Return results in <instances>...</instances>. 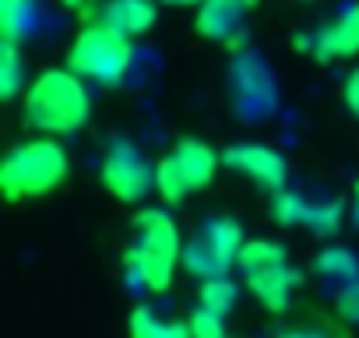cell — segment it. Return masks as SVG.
Listing matches in <instances>:
<instances>
[{
	"label": "cell",
	"instance_id": "6da1fadb",
	"mask_svg": "<svg viewBox=\"0 0 359 338\" xmlns=\"http://www.w3.org/2000/svg\"><path fill=\"white\" fill-rule=\"evenodd\" d=\"M22 109H25L29 127H36L50 137H64V134H74L88 123L92 99H88L85 78L78 71L50 67L25 85Z\"/></svg>",
	"mask_w": 359,
	"mask_h": 338
},
{
	"label": "cell",
	"instance_id": "7a4b0ae2",
	"mask_svg": "<svg viewBox=\"0 0 359 338\" xmlns=\"http://www.w3.org/2000/svg\"><path fill=\"white\" fill-rule=\"evenodd\" d=\"M180 257H184V240H180V229H176L172 215L162 212V208H144L134 219V243L123 254L130 275L144 289L165 292L172 285Z\"/></svg>",
	"mask_w": 359,
	"mask_h": 338
},
{
	"label": "cell",
	"instance_id": "3957f363",
	"mask_svg": "<svg viewBox=\"0 0 359 338\" xmlns=\"http://www.w3.org/2000/svg\"><path fill=\"white\" fill-rule=\"evenodd\" d=\"M67 169L71 162L57 137L43 134L32 141H18L0 162V191L8 201L43 198L67 180Z\"/></svg>",
	"mask_w": 359,
	"mask_h": 338
},
{
	"label": "cell",
	"instance_id": "277c9868",
	"mask_svg": "<svg viewBox=\"0 0 359 338\" xmlns=\"http://www.w3.org/2000/svg\"><path fill=\"white\" fill-rule=\"evenodd\" d=\"M219 162L222 155L198 141V137H184V141H176L158 162H155V191L162 201L169 205H180V201H187L191 194L205 191L215 173H219Z\"/></svg>",
	"mask_w": 359,
	"mask_h": 338
},
{
	"label": "cell",
	"instance_id": "5b68a950",
	"mask_svg": "<svg viewBox=\"0 0 359 338\" xmlns=\"http://www.w3.org/2000/svg\"><path fill=\"white\" fill-rule=\"evenodd\" d=\"M130 57H134V46H130V36L116 32L113 25L106 22H88L71 50H67V67L78 71L85 81H99V85H116L127 67H130Z\"/></svg>",
	"mask_w": 359,
	"mask_h": 338
},
{
	"label": "cell",
	"instance_id": "8992f818",
	"mask_svg": "<svg viewBox=\"0 0 359 338\" xmlns=\"http://www.w3.org/2000/svg\"><path fill=\"white\" fill-rule=\"evenodd\" d=\"M240 268H243V278L250 282L254 299L271 313H282L303 282L299 271L289 264L282 243L275 240H247L240 250Z\"/></svg>",
	"mask_w": 359,
	"mask_h": 338
},
{
	"label": "cell",
	"instance_id": "52a82bcc",
	"mask_svg": "<svg viewBox=\"0 0 359 338\" xmlns=\"http://www.w3.org/2000/svg\"><path fill=\"white\" fill-rule=\"evenodd\" d=\"M243 229L233 219H208L201 226V233L184 247V264L191 275L201 278H215V275H229V264L240 261L243 250Z\"/></svg>",
	"mask_w": 359,
	"mask_h": 338
},
{
	"label": "cell",
	"instance_id": "ba28073f",
	"mask_svg": "<svg viewBox=\"0 0 359 338\" xmlns=\"http://www.w3.org/2000/svg\"><path fill=\"white\" fill-rule=\"evenodd\" d=\"M102 187L123 201V205H134L141 201L151 187H155V165L144 162V155L130 144V141H116L109 144V151L102 155Z\"/></svg>",
	"mask_w": 359,
	"mask_h": 338
},
{
	"label": "cell",
	"instance_id": "9c48e42d",
	"mask_svg": "<svg viewBox=\"0 0 359 338\" xmlns=\"http://www.w3.org/2000/svg\"><path fill=\"white\" fill-rule=\"evenodd\" d=\"M222 162L229 169H236L240 177H247V180H254L268 191H282V184H285V158L268 144L240 141V144L222 151Z\"/></svg>",
	"mask_w": 359,
	"mask_h": 338
},
{
	"label": "cell",
	"instance_id": "30bf717a",
	"mask_svg": "<svg viewBox=\"0 0 359 338\" xmlns=\"http://www.w3.org/2000/svg\"><path fill=\"white\" fill-rule=\"evenodd\" d=\"M317 60L331 64V60H352L359 53V4H348L331 25H324L313 36V50Z\"/></svg>",
	"mask_w": 359,
	"mask_h": 338
},
{
	"label": "cell",
	"instance_id": "8fae6325",
	"mask_svg": "<svg viewBox=\"0 0 359 338\" xmlns=\"http://www.w3.org/2000/svg\"><path fill=\"white\" fill-rule=\"evenodd\" d=\"M257 4V0H205L198 8V32L205 39H215V43H226L236 36V29L243 25L247 11Z\"/></svg>",
	"mask_w": 359,
	"mask_h": 338
},
{
	"label": "cell",
	"instance_id": "7c38bea8",
	"mask_svg": "<svg viewBox=\"0 0 359 338\" xmlns=\"http://www.w3.org/2000/svg\"><path fill=\"white\" fill-rule=\"evenodd\" d=\"M158 18L155 0H106L99 11H92V22H106L123 36H144Z\"/></svg>",
	"mask_w": 359,
	"mask_h": 338
},
{
	"label": "cell",
	"instance_id": "4fadbf2b",
	"mask_svg": "<svg viewBox=\"0 0 359 338\" xmlns=\"http://www.w3.org/2000/svg\"><path fill=\"white\" fill-rule=\"evenodd\" d=\"M127 334L130 338H191V324L187 320H165L151 306H134L130 320H127Z\"/></svg>",
	"mask_w": 359,
	"mask_h": 338
},
{
	"label": "cell",
	"instance_id": "5bb4252c",
	"mask_svg": "<svg viewBox=\"0 0 359 338\" xmlns=\"http://www.w3.org/2000/svg\"><path fill=\"white\" fill-rule=\"evenodd\" d=\"M36 25V0H0V32L22 43Z\"/></svg>",
	"mask_w": 359,
	"mask_h": 338
},
{
	"label": "cell",
	"instance_id": "9a60e30c",
	"mask_svg": "<svg viewBox=\"0 0 359 338\" xmlns=\"http://www.w3.org/2000/svg\"><path fill=\"white\" fill-rule=\"evenodd\" d=\"M22 43L4 39L0 43V95L15 99L25 88V64H22Z\"/></svg>",
	"mask_w": 359,
	"mask_h": 338
},
{
	"label": "cell",
	"instance_id": "2e32d148",
	"mask_svg": "<svg viewBox=\"0 0 359 338\" xmlns=\"http://www.w3.org/2000/svg\"><path fill=\"white\" fill-rule=\"evenodd\" d=\"M198 303L205 310H215V313H229L233 303H236V282H229V275H215V278H205L201 289H198Z\"/></svg>",
	"mask_w": 359,
	"mask_h": 338
},
{
	"label": "cell",
	"instance_id": "e0dca14e",
	"mask_svg": "<svg viewBox=\"0 0 359 338\" xmlns=\"http://www.w3.org/2000/svg\"><path fill=\"white\" fill-rule=\"evenodd\" d=\"M271 215H275L282 226H303V222L310 219V205H306L303 198L289 194V191H275V198H271Z\"/></svg>",
	"mask_w": 359,
	"mask_h": 338
},
{
	"label": "cell",
	"instance_id": "ac0fdd59",
	"mask_svg": "<svg viewBox=\"0 0 359 338\" xmlns=\"http://www.w3.org/2000/svg\"><path fill=\"white\" fill-rule=\"evenodd\" d=\"M317 271L320 275H331L338 282H352L355 278V257L348 250H324L320 261H317Z\"/></svg>",
	"mask_w": 359,
	"mask_h": 338
},
{
	"label": "cell",
	"instance_id": "d6986e66",
	"mask_svg": "<svg viewBox=\"0 0 359 338\" xmlns=\"http://www.w3.org/2000/svg\"><path fill=\"white\" fill-rule=\"evenodd\" d=\"M187 324H191V338H226V320L215 310L201 306V310H194L187 317Z\"/></svg>",
	"mask_w": 359,
	"mask_h": 338
},
{
	"label": "cell",
	"instance_id": "ffe728a7",
	"mask_svg": "<svg viewBox=\"0 0 359 338\" xmlns=\"http://www.w3.org/2000/svg\"><path fill=\"white\" fill-rule=\"evenodd\" d=\"M334 313L348 324H359V278L345 282L338 289V299H334Z\"/></svg>",
	"mask_w": 359,
	"mask_h": 338
},
{
	"label": "cell",
	"instance_id": "44dd1931",
	"mask_svg": "<svg viewBox=\"0 0 359 338\" xmlns=\"http://www.w3.org/2000/svg\"><path fill=\"white\" fill-rule=\"evenodd\" d=\"M338 219H341V205H338V201L310 205V219H306V226H313V233H331V229H338Z\"/></svg>",
	"mask_w": 359,
	"mask_h": 338
},
{
	"label": "cell",
	"instance_id": "7402d4cb",
	"mask_svg": "<svg viewBox=\"0 0 359 338\" xmlns=\"http://www.w3.org/2000/svg\"><path fill=\"white\" fill-rule=\"evenodd\" d=\"M341 99H345V106L359 116V67L345 78V88H341Z\"/></svg>",
	"mask_w": 359,
	"mask_h": 338
},
{
	"label": "cell",
	"instance_id": "603a6c76",
	"mask_svg": "<svg viewBox=\"0 0 359 338\" xmlns=\"http://www.w3.org/2000/svg\"><path fill=\"white\" fill-rule=\"evenodd\" d=\"M278 338H345V334H338L331 327H292V331H285Z\"/></svg>",
	"mask_w": 359,
	"mask_h": 338
},
{
	"label": "cell",
	"instance_id": "cb8c5ba5",
	"mask_svg": "<svg viewBox=\"0 0 359 338\" xmlns=\"http://www.w3.org/2000/svg\"><path fill=\"white\" fill-rule=\"evenodd\" d=\"M165 4H172V8H201L205 0H165Z\"/></svg>",
	"mask_w": 359,
	"mask_h": 338
},
{
	"label": "cell",
	"instance_id": "d4e9b609",
	"mask_svg": "<svg viewBox=\"0 0 359 338\" xmlns=\"http://www.w3.org/2000/svg\"><path fill=\"white\" fill-rule=\"evenodd\" d=\"M64 8H85V0H64Z\"/></svg>",
	"mask_w": 359,
	"mask_h": 338
},
{
	"label": "cell",
	"instance_id": "484cf974",
	"mask_svg": "<svg viewBox=\"0 0 359 338\" xmlns=\"http://www.w3.org/2000/svg\"><path fill=\"white\" fill-rule=\"evenodd\" d=\"M355 215H359V198H355Z\"/></svg>",
	"mask_w": 359,
	"mask_h": 338
}]
</instances>
